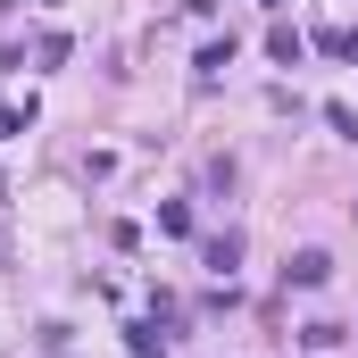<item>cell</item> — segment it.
<instances>
[{"label": "cell", "instance_id": "3", "mask_svg": "<svg viewBox=\"0 0 358 358\" xmlns=\"http://www.w3.org/2000/svg\"><path fill=\"white\" fill-rule=\"evenodd\" d=\"M125 342H134V358H167V325L142 317V325H125Z\"/></svg>", "mask_w": 358, "mask_h": 358}, {"label": "cell", "instance_id": "4", "mask_svg": "<svg viewBox=\"0 0 358 358\" xmlns=\"http://www.w3.org/2000/svg\"><path fill=\"white\" fill-rule=\"evenodd\" d=\"M267 50L283 67H300V50H308V34H292V25H267Z\"/></svg>", "mask_w": 358, "mask_h": 358}, {"label": "cell", "instance_id": "6", "mask_svg": "<svg viewBox=\"0 0 358 358\" xmlns=\"http://www.w3.org/2000/svg\"><path fill=\"white\" fill-rule=\"evenodd\" d=\"M159 234H192V208L183 200H159Z\"/></svg>", "mask_w": 358, "mask_h": 358}, {"label": "cell", "instance_id": "1", "mask_svg": "<svg viewBox=\"0 0 358 358\" xmlns=\"http://www.w3.org/2000/svg\"><path fill=\"white\" fill-rule=\"evenodd\" d=\"M200 267H217L225 283H234V267H242V234H234V225H225V234H208V242H200Z\"/></svg>", "mask_w": 358, "mask_h": 358}, {"label": "cell", "instance_id": "5", "mask_svg": "<svg viewBox=\"0 0 358 358\" xmlns=\"http://www.w3.org/2000/svg\"><path fill=\"white\" fill-rule=\"evenodd\" d=\"M192 67H200V76H225V67H234V34H225V42H208V50H200Z\"/></svg>", "mask_w": 358, "mask_h": 358}, {"label": "cell", "instance_id": "7", "mask_svg": "<svg viewBox=\"0 0 358 358\" xmlns=\"http://www.w3.org/2000/svg\"><path fill=\"white\" fill-rule=\"evenodd\" d=\"M325 125H334L342 142H358V108H342V100H325Z\"/></svg>", "mask_w": 358, "mask_h": 358}, {"label": "cell", "instance_id": "2", "mask_svg": "<svg viewBox=\"0 0 358 358\" xmlns=\"http://www.w3.org/2000/svg\"><path fill=\"white\" fill-rule=\"evenodd\" d=\"M325 275H334V259H325V250H300V259L283 267V283H292V292H317Z\"/></svg>", "mask_w": 358, "mask_h": 358}]
</instances>
